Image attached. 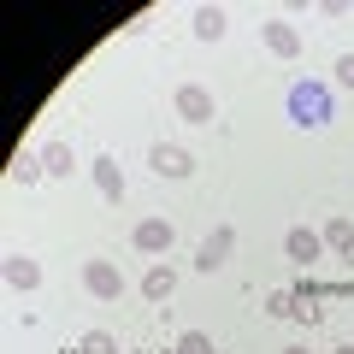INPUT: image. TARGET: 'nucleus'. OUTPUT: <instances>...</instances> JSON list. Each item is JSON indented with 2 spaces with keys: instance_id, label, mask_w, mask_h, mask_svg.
<instances>
[{
  "instance_id": "f03ea898",
  "label": "nucleus",
  "mask_w": 354,
  "mask_h": 354,
  "mask_svg": "<svg viewBox=\"0 0 354 354\" xmlns=\"http://www.w3.org/2000/svg\"><path fill=\"white\" fill-rule=\"evenodd\" d=\"M171 113L183 118V124H213V118H218V101H213V88L183 83V88L171 95Z\"/></svg>"
},
{
  "instance_id": "412c9836",
  "label": "nucleus",
  "mask_w": 354,
  "mask_h": 354,
  "mask_svg": "<svg viewBox=\"0 0 354 354\" xmlns=\"http://www.w3.org/2000/svg\"><path fill=\"white\" fill-rule=\"evenodd\" d=\"M330 354H354V342H342V348H330Z\"/></svg>"
},
{
  "instance_id": "4be33fe9",
  "label": "nucleus",
  "mask_w": 354,
  "mask_h": 354,
  "mask_svg": "<svg viewBox=\"0 0 354 354\" xmlns=\"http://www.w3.org/2000/svg\"><path fill=\"white\" fill-rule=\"evenodd\" d=\"M283 354H307V348H283Z\"/></svg>"
},
{
  "instance_id": "aec40b11",
  "label": "nucleus",
  "mask_w": 354,
  "mask_h": 354,
  "mask_svg": "<svg viewBox=\"0 0 354 354\" xmlns=\"http://www.w3.org/2000/svg\"><path fill=\"white\" fill-rule=\"evenodd\" d=\"M342 266H354V236H348V242H342Z\"/></svg>"
},
{
  "instance_id": "9d476101",
  "label": "nucleus",
  "mask_w": 354,
  "mask_h": 354,
  "mask_svg": "<svg viewBox=\"0 0 354 354\" xmlns=\"http://www.w3.org/2000/svg\"><path fill=\"white\" fill-rule=\"evenodd\" d=\"M88 171H95V189H101L113 207L124 201V171H118V160H113V153H101V160L88 165Z\"/></svg>"
},
{
  "instance_id": "f257e3e1",
  "label": "nucleus",
  "mask_w": 354,
  "mask_h": 354,
  "mask_svg": "<svg viewBox=\"0 0 354 354\" xmlns=\"http://www.w3.org/2000/svg\"><path fill=\"white\" fill-rule=\"evenodd\" d=\"M290 118L301 130L330 124V88L325 83H290Z\"/></svg>"
},
{
  "instance_id": "ddd939ff",
  "label": "nucleus",
  "mask_w": 354,
  "mask_h": 354,
  "mask_svg": "<svg viewBox=\"0 0 354 354\" xmlns=\"http://www.w3.org/2000/svg\"><path fill=\"white\" fill-rule=\"evenodd\" d=\"M225 30H230L225 6H195V36H201V41H225Z\"/></svg>"
},
{
  "instance_id": "0eeeda50",
  "label": "nucleus",
  "mask_w": 354,
  "mask_h": 354,
  "mask_svg": "<svg viewBox=\"0 0 354 354\" xmlns=\"http://www.w3.org/2000/svg\"><path fill=\"white\" fill-rule=\"evenodd\" d=\"M171 295H177V272H171L165 260H153L148 272H142V301L160 307V301H171Z\"/></svg>"
},
{
  "instance_id": "1a4fd4ad",
  "label": "nucleus",
  "mask_w": 354,
  "mask_h": 354,
  "mask_svg": "<svg viewBox=\"0 0 354 354\" xmlns=\"http://www.w3.org/2000/svg\"><path fill=\"white\" fill-rule=\"evenodd\" d=\"M41 171H48V177H71L77 171V148H71V142H59V136H53V142H41Z\"/></svg>"
},
{
  "instance_id": "4468645a",
  "label": "nucleus",
  "mask_w": 354,
  "mask_h": 354,
  "mask_svg": "<svg viewBox=\"0 0 354 354\" xmlns=\"http://www.w3.org/2000/svg\"><path fill=\"white\" fill-rule=\"evenodd\" d=\"M41 177H48V171H41V153H18V160H12V183H24V189H36Z\"/></svg>"
},
{
  "instance_id": "423d86ee",
  "label": "nucleus",
  "mask_w": 354,
  "mask_h": 354,
  "mask_svg": "<svg viewBox=\"0 0 354 354\" xmlns=\"http://www.w3.org/2000/svg\"><path fill=\"white\" fill-rule=\"evenodd\" d=\"M130 248H136V254H153V260H160V254L171 248V225H165V218H142V225L130 230Z\"/></svg>"
},
{
  "instance_id": "f8f14e48",
  "label": "nucleus",
  "mask_w": 354,
  "mask_h": 354,
  "mask_svg": "<svg viewBox=\"0 0 354 354\" xmlns=\"http://www.w3.org/2000/svg\"><path fill=\"white\" fill-rule=\"evenodd\" d=\"M6 283L30 295V290H36V283H41V266L30 260V254H6Z\"/></svg>"
},
{
  "instance_id": "7ed1b4c3",
  "label": "nucleus",
  "mask_w": 354,
  "mask_h": 354,
  "mask_svg": "<svg viewBox=\"0 0 354 354\" xmlns=\"http://www.w3.org/2000/svg\"><path fill=\"white\" fill-rule=\"evenodd\" d=\"M148 165H153V177H171V183H183V177L195 171V153H189V148H177V142H153V148H148Z\"/></svg>"
},
{
  "instance_id": "2eb2a0df",
  "label": "nucleus",
  "mask_w": 354,
  "mask_h": 354,
  "mask_svg": "<svg viewBox=\"0 0 354 354\" xmlns=\"http://www.w3.org/2000/svg\"><path fill=\"white\" fill-rule=\"evenodd\" d=\"M77 354H118V342L106 337V330H83V337H77Z\"/></svg>"
},
{
  "instance_id": "9b49d317",
  "label": "nucleus",
  "mask_w": 354,
  "mask_h": 354,
  "mask_svg": "<svg viewBox=\"0 0 354 354\" xmlns=\"http://www.w3.org/2000/svg\"><path fill=\"white\" fill-rule=\"evenodd\" d=\"M266 48L278 53V59H295V53H301V30H295V24H278V18H272V24H266Z\"/></svg>"
},
{
  "instance_id": "dca6fc26",
  "label": "nucleus",
  "mask_w": 354,
  "mask_h": 354,
  "mask_svg": "<svg viewBox=\"0 0 354 354\" xmlns=\"http://www.w3.org/2000/svg\"><path fill=\"white\" fill-rule=\"evenodd\" d=\"M171 354H218V348H213V337H207V330H183Z\"/></svg>"
},
{
  "instance_id": "6ab92c4d",
  "label": "nucleus",
  "mask_w": 354,
  "mask_h": 354,
  "mask_svg": "<svg viewBox=\"0 0 354 354\" xmlns=\"http://www.w3.org/2000/svg\"><path fill=\"white\" fill-rule=\"evenodd\" d=\"M337 83L354 88V53H342V59H337Z\"/></svg>"
},
{
  "instance_id": "f3484780",
  "label": "nucleus",
  "mask_w": 354,
  "mask_h": 354,
  "mask_svg": "<svg viewBox=\"0 0 354 354\" xmlns=\"http://www.w3.org/2000/svg\"><path fill=\"white\" fill-rule=\"evenodd\" d=\"M295 307H301V295H290V290H272V295H266V313H278V319H295Z\"/></svg>"
},
{
  "instance_id": "6e6552de",
  "label": "nucleus",
  "mask_w": 354,
  "mask_h": 354,
  "mask_svg": "<svg viewBox=\"0 0 354 354\" xmlns=\"http://www.w3.org/2000/svg\"><path fill=\"white\" fill-rule=\"evenodd\" d=\"M283 254H290L295 266H313L319 254H325V236H319V230H307V225H295L290 236H283Z\"/></svg>"
},
{
  "instance_id": "39448f33",
  "label": "nucleus",
  "mask_w": 354,
  "mask_h": 354,
  "mask_svg": "<svg viewBox=\"0 0 354 354\" xmlns=\"http://www.w3.org/2000/svg\"><path fill=\"white\" fill-rule=\"evenodd\" d=\"M230 248H236V230H230V225L207 230V236H201V248H195V266H201V272H218V266L230 260Z\"/></svg>"
},
{
  "instance_id": "20e7f679",
  "label": "nucleus",
  "mask_w": 354,
  "mask_h": 354,
  "mask_svg": "<svg viewBox=\"0 0 354 354\" xmlns=\"http://www.w3.org/2000/svg\"><path fill=\"white\" fill-rule=\"evenodd\" d=\"M83 290L95 295V301H118V295H124V272H118L113 260H88L83 266Z\"/></svg>"
},
{
  "instance_id": "a211bd4d",
  "label": "nucleus",
  "mask_w": 354,
  "mask_h": 354,
  "mask_svg": "<svg viewBox=\"0 0 354 354\" xmlns=\"http://www.w3.org/2000/svg\"><path fill=\"white\" fill-rule=\"evenodd\" d=\"M319 236H325V248H337V254H342V242L354 236V225H348V218H325V230H319Z\"/></svg>"
}]
</instances>
